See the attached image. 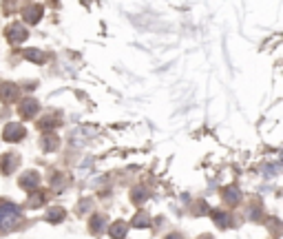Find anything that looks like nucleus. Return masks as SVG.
<instances>
[{"mask_svg": "<svg viewBox=\"0 0 283 239\" xmlns=\"http://www.w3.org/2000/svg\"><path fill=\"white\" fill-rule=\"evenodd\" d=\"M20 224V211L13 202L9 200H0V231L2 233H11L16 231Z\"/></svg>", "mask_w": 283, "mask_h": 239, "instance_id": "obj_1", "label": "nucleus"}, {"mask_svg": "<svg viewBox=\"0 0 283 239\" xmlns=\"http://www.w3.org/2000/svg\"><path fill=\"white\" fill-rule=\"evenodd\" d=\"M38 109H40L38 100H33V98H24L22 102L18 104V115H20V118H24V120H31V118H35Z\"/></svg>", "mask_w": 283, "mask_h": 239, "instance_id": "obj_2", "label": "nucleus"}, {"mask_svg": "<svg viewBox=\"0 0 283 239\" xmlns=\"http://www.w3.org/2000/svg\"><path fill=\"white\" fill-rule=\"evenodd\" d=\"M24 137V126L18 122H9L2 131V140L4 142H20Z\"/></svg>", "mask_w": 283, "mask_h": 239, "instance_id": "obj_3", "label": "nucleus"}, {"mask_svg": "<svg viewBox=\"0 0 283 239\" xmlns=\"http://www.w3.org/2000/svg\"><path fill=\"white\" fill-rule=\"evenodd\" d=\"M27 35H29V31L22 27V24H18V22H13V24H9V27H7V40L11 44L24 42V40H27Z\"/></svg>", "mask_w": 283, "mask_h": 239, "instance_id": "obj_4", "label": "nucleus"}, {"mask_svg": "<svg viewBox=\"0 0 283 239\" xmlns=\"http://www.w3.org/2000/svg\"><path fill=\"white\" fill-rule=\"evenodd\" d=\"M18 164H20V157L16 153H4L0 157V173L2 175H11L18 169Z\"/></svg>", "mask_w": 283, "mask_h": 239, "instance_id": "obj_5", "label": "nucleus"}, {"mask_svg": "<svg viewBox=\"0 0 283 239\" xmlns=\"http://www.w3.org/2000/svg\"><path fill=\"white\" fill-rule=\"evenodd\" d=\"M18 98H20V89H18V84H11V82H4V84H0V100L2 102H18Z\"/></svg>", "mask_w": 283, "mask_h": 239, "instance_id": "obj_6", "label": "nucleus"}, {"mask_svg": "<svg viewBox=\"0 0 283 239\" xmlns=\"http://www.w3.org/2000/svg\"><path fill=\"white\" fill-rule=\"evenodd\" d=\"M18 184L24 188L27 193H33L35 188H38V184H40V175L35 171H27L24 175H20V180H18Z\"/></svg>", "mask_w": 283, "mask_h": 239, "instance_id": "obj_7", "label": "nucleus"}, {"mask_svg": "<svg viewBox=\"0 0 283 239\" xmlns=\"http://www.w3.org/2000/svg\"><path fill=\"white\" fill-rule=\"evenodd\" d=\"M22 18L27 20L29 24L40 22V18H42V4H29V7H24Z\"/></svg>", "mask_w": 283, "mask_h": 239, "instance_id": "obj_8", "label": "nucleus"}, {"mask_svg": "<svg viewBox=\"0 0 283 239\" xmlns=\"http://www.w3.org/2000/svg\"><path fill=\"white\" fill-rule=\"evenodd\" d=\"M58 118H60L58 113H47L42 120H38V129H40V131H51L53 126H58V124H60V120H58Z\"/></svg>", "mask_w": 283, "mask_h": 239, "instance_id": "obj_9", "label": "nucleus"}, {"mask_svg": "<svg viewBox=\"0 0 283 239\" xmlns=\"http://www.w3.org/2000/svg\"><path fill=\"white\" fill-rule=\"evenodd\" d=\"M60 146V137L55 133H47L42 137V149L44 151H55Z\"/></svg>", "mask_w": 283, "mask_h": 239, "instance_id": "obj_10", "label": "nucleus"}, {"mask_svg": "<svg viewBox=\"0 0 283 239\" xmlns=\"http://www.w3.org/2000/svg\"><path fill=\"white\" fill-rule=\"evenodd\" d=\"M126 231H128V224L120 220V222H115V224H113V226L109 228V235H111V237H124Z\"/></svg>", "mask_w": 283, "mask_h": 239, "instance_id": "obj_11", "label": "nucleus"}, {"mask_svg": "<svg viewBox=\"0 0 283 239\" xmlns=\"http://www.w3.org/2000/svg\"><path fill=\"white\" fill-rule=\"evenodd\" d=\"M224 200L228 202L230 206H237L239 204V200H241V195H239V191H237L235 186H230V188H226L224 191Z\"/></svg>", "mask_w": 283, "mask_h": 239, "instance_id": "obj_12", "label": "nucleus"}, {"mask_svg": "<svg viewBox=\"0 0 283 239\" xmlns=\"http://www.w3.org/2000/svg\"><path fill=\"white\" fill-rule=\"evenodd\" d=\"M213 220L217 222L219 228H228L230 226V215L226 211H213Z\"/></svg>", "mask_w": 283, "mask_h": 239, "instance_id": "obj_13", "label": "nucleus"}, {"mask_svg": "<svg viewBox=\"0 0 283 239\" xmlns=\"http://www.w3.org/2000/svg\"><path fill=\"white\" fill-rule=\"evenodd\" d=\"M133 226L135 228H148L151 226V217H148V213H137L135 215V220H133Z\"/></svg>", "mask_w": 283, "mask_h": 239, "instance_id": "obj_14", "label": "nucleus"}, {"mask_svg": "<svg viewBox=\"0 0 283 239\" xmlns=\"http://www.w3.org/2000/svg\"><path fill=\"white\" fill-rule=\"evenodd\" d=\"M104 224H106V220L102 215H93L91 217V231H93L95 235H100V233L104 231Z\"/></svg>", "mask_w": 283, "mask_h": 239, "instance_id": "obj_15", "label": "nucleus"}, {"mask_svg": "<svg viewBox=\"0 0 283 239\" xmlns=\"http://www.w3.org/2000/svg\"><path fill=\"white\" fill-rule=\"evenodd\" d=\"M24 58L31 60V62H40V64H42L44 60H47V55H44L42 51H38V49H35V51H33V49H27V51H24Z\"/></svg>", "mask_w": 283, "mask_h": 239, "instance_id": "obj_16", "label": "nucleus"}, {"mask_svg": "<svg viewBox=\"0 0 283 239\" xmlns=\"http://www.w3.org/2000/svg\"><path fill=\"white\" fill-rule=\"evenodd\" d=\"M47 220H49V222H53V224L62 222V220H64V211H62V208H53V211H49V213H47Z\"/></svg>", "mask_w": 283, "mask_h": 239, "instance_id": "obj_17", "label": "nucleus"}, {"mask_svg": "<svg viewBox=\"0 0 283 239\" xmlns=\"http://www.w3.org/2000/svg\"><path fill=\"white\" fill-rule=\"evenodd\" d=\"M193 211H195V208H193ZM195 213H197V215H204V213H206V204H204V202H197V211H195Z\"/></svg>", "mask_w": 283, "mask_h": 239, "instance_id": "obj_18", "label": "nucleus"}]
</instances>
